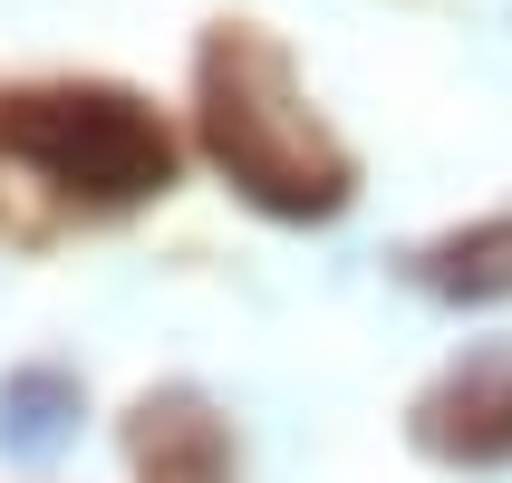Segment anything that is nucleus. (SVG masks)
Segmentation results:
<instances>
[{
	"label": "nucleus",
	"mask_w": 512,
	"mask_h": 483,
	"mask_svg": "<svg viewBox=\"0 0 512 483\" xmlns=\"http://www.w3.org/2000/svg\"><path fill=\"white\" fill-rule=\"evenodd\" d=\"M194 87H203V145H213V165H223L261 213L329 223L348 203V155L310 116V97H300V78H290V58L271 49V39L213 29Z\"/></svg>",
	"instance_id": "1"
},
{
	"label": "nucleus",
	"mask_w": 512,
	"mask_h": 483,
	"mask_svg": "<svg viewBox=\"0 0 512 483\" xmlns=\"http://www.w3.org/2000/svg\"><path fill=\"white\" fill-rule=\"evenodd\" d=\"M0 155L39 165L49 184H68L87 203H145L174 184L165 116L126 87H20V97H0Z\"/></svg>",
	"instance_id": "2"
},
{
	"label": "nucleus",
	"mask_w": 512,
	"mask_h": 483,
	"mask_svg": "<svg viewBox=\"0 0 512 483\" xmlns=\"http://www.w3.org/2000/svg\"><path fill=\"white\" fill-rule=\"evenodd\" d=\"M416 445L435 464H512V348H474L416 406Z\"/></svg>",
	"instance_id": "3"
},
{
	"label": "nucleus",
	"mask_w": 512,
	"mask_h": 483,
	"mask_svg": "<svg viewBox=\"0 0 512 483\" xmlns=\"http://www.w3.org/2000/svg\"><path fill=\"white\" fill-rule=\"evenodd\" d=\"M136 464L155 483H223L232 445H223V426H213L203 397H145L136 406Z\"/></svg>",
	"instance_id": "4"
},
{
	"label": "nucleus",
	"mask_w": 512,
	"mask_h": 483,
	"mask_svg": "<svg viewBox=\"0 0 512 483\" xmlns=\"http://www.w3.org/2000/svg\"><path fill=\"white\" fill-rule=\"evenodd\" d=\"M78 445V377L68 368H20L0 387V455L10 464H58Z\"/></svg>",
	"instance_id": "5"
},
{
	"label": "nucleus",
	"mask_w": 512,
	"mask_h": 483,
	"mask_svg": "<svg viewBox=\"0 0 512 483\" xmlns=\"http://www.w3.org/2000/svg\"><path fill=\"white\" fill-rule=\"evenodd\" d=\"M406 271H416L426 290H445V300H512V213H503V223H474V232L426 242Z\"/></svg>",
	"instance_id": "6"
}]
</instances>
